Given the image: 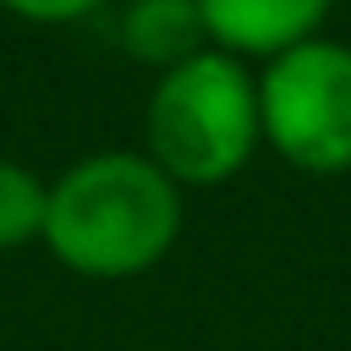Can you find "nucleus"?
I'll return each instance as SVG.
<instances>
[{"label": "nucleus", "mask_w": 351, "mask_h": 351, "mask_svg": "<svg viewBox=\"0 0 351 351\" xmlns=\"http://www.w3.org/2000/svg\"><path fill=\"white\" fill-rule=\"evenodd\" d=\"M181 186L132 148H99L49 181L44 247L82 280H132L181 241Z\"/></svg>", "instance_id": "f257e3e1"}, {"label": "nucleus", "mask_w": 351, "mask_h": 351, "mask_svg": "<svg viewBox=\"0 0 351 351\" xmlns=\"http://www.w3.org/2000/svg\"><path fill=\"white\" fill-rule=\"evenodd\" d=\"M44 208H49V181L22 159H0V252L44 241Z\"/></svg>", "instance_id": "423d86ee"}, {"label": "nucleus", "mask_w": 351, "mask_h": 351, "mask_svg": "<svg viewBox=\"0 0 351 351\" xmlns=\"http://www.w3.org/2000/svg\"><path fill=\"white\" fill-rule=\"evenodd\" d=\"M11 16H22V22H44V27H60V22H77V16H88V11H99L104 0H0Z\"/></svg>", "instance_id": "0eeeda50"}, {"label": "nucleus", "mask_w": 351, "mask_h": 351, "mask_svg": "<svg viewBox=\"0 0 351 351\" xmlns=\"http://www.w3.org/2000/svg\"><path fill=\"white\" fill-rule=\"evenodd\" d=\"M208 44L236 60H269L302 38H318L329 0H197Z\"/></svg>", "instance_id": "20e7f679"}, {"label": "nucleus", "mask_w": 351, "mask_h": 351, "mask_svg": "<svg viewBox=\"0 0 351 351\" xmlns=\"http://www.w3.org/2000/svg\"><path fill=\"white\" fill-rule=\"evenodd\" d=\"M263 143L302 176L351 170V44L302 38L258 71Z\"/></svg>", "instance_id": "7ed1b4c3"}, {"label": "nucleus", "mask_w": 351, "mask_h": 351, "mask_svg": "<svg viewBox=\"0 0 351 351\" xmlns=\"http://www.w3.org/2000/svg\"><path fill=\"white\" fill-rule=\"evenodd\" d=\"M148 159L186 192V186H219L247 170V159L263 143L258 121V71L225 49H197L192 60L154 77L148 110Z\"/></svg>", "instance_id": "f03ea898"}, {"label": "nucleus", "mask_w": 351, "mask_h": 351, "mask_svg": "<svg viewBox=\"0 0 351 351\" xmlns=\"http://www.w3.org/2000/svg\"><path fill=\"white\" fill-rule=\"evenodd\" d=\"M121 44L132 60L170 71L192 60L197 49H208V27H203L197 0H132L121 16Z\"/></svg>", "instance_id": "39448f33"}]
</instances>
